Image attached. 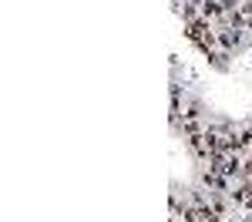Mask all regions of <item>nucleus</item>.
Masks as SVG:
<instances>
[{"instance_id":"2","label":"nucleus","mask_w":252,"mask_h":222,"mask_svg":"<svg viewBox=\"0 0 252 222\" xmlns=\"http://www.w3.org/2000/svg\"><path fill=\"white\" fill-rule=\"evenodd\" d=\"M239 40H242V27H219V44L229 51V47H239Z\"/></svg>"},{"instance_id":"3","label":"nucleus","mask_w":252,"mask_h":222,"mask_svg":"<svg viewBox=\"0 0 252 222\" xmlns=\"http://www.w3.org/2000/svg\"><path fill=\"white\" fill-rule=\"evenodd\" d=\"M239 10H242V20H246V24L252 27V0H246V3H242Z\"/></svg>"},{"instance_id":"1","label":"nucleus","mask_w":252,"mask_h":222,"mask_svg":"<svg viewBox=\"0 0 252 222\" xmlns=\"http://www.w3.org/2000/svg\"><path fill=\"white\" fill-rule=\"evenodd\" d=\"M189 37H192L202 51H209V47H215V44H219V31H215L205 17H198V20H192V24H189Z\"/></svg>"}]
</instances>
